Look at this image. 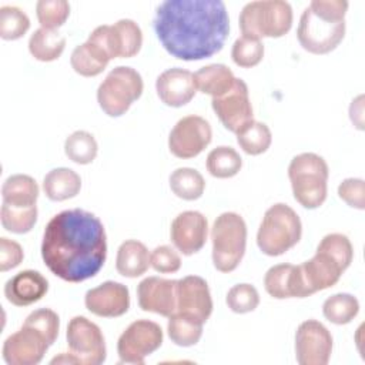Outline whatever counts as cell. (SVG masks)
<instances>
[{
    "label": "cell",
    "instance_id": "1",
    "mask_svg": "<svg viewBox=\"0 0 365 365\" xmlns=\"http://www.w3.org/2000/svg\"><path fill=\"white\" fill-rule=\"evenodd\" d=\"M153 27L168 54L195 61L222 50L230 17L221 0H165L155 9Z\"/></svg>",
    "mask_w": 365,
    "mask_h": 365
},
{
    "label": "cell",
    "instance_id": "2",
    "mask_svg": "<svg viewBox=\"0 0 365 365\" xmlns=\"http://www.w3.org/2000/svg\"><path fill=\"white\" fill-rule=\"evenodd\" d=\"M41 258L46 267L67 282L96 277L107 258V235L97 215L81 208L64 210L47 222Z\"/></svg>",
    "mask_w": 365,
    "mask_h": 365
},
{
    "label": "cell",
    "instance_id": "3",
    "mask_svg": "<svg viewBox=\"0 0 365 365\" xmlns=\"http://www.w3.org/2000/svg\"><path fill=\"white\" fill-rule=\"evenodd\" d=\"M345 0H312L302 11L297 37L301 47L312 54L335 50L345 36Z\"/></svg>",
    "mask_w": 365,
    "mask_h": 365
},
{
    "label": "cell",
    "instance_id": "4",
    "mask_svg": "<svg viewBox=\"0 0 365 365\" xmlns=\"http://www.w3.org/2000/svg\"><path fill=\"white\" fill-rule=\"evenodd\" d=\"M352 258L354 248L346 235L327 234L319 241L315 255L298 265L308 295L334 287L351 265Z\"/></svg>",
    "mask_w": 365,
    "mask_h": 365
},
{
    "label": "cell",
    "instance_id": "5",
    "mask_svg": "<svg viewBox=\"0 0 365 365\" xmlns=\"http://www.w3.org/2000/svg\"><path fill=\"white\" fill-rule=\"evenodd\" d=\"M329 168L327 161L315 153H301L288 165L295 201L308 210H315L324 204L328 194Z\"/></svg>",
    "mask_w": 365,
    "mask_h": 365
},
{
    "label": "cell",
    "instance_id": "6",
    "mask_svg": "<svg viewBox=\"0 0 365 365\" xmlns=\"http://www.w3.org/2000/svg\"><path fill=\"white\" fill-rule=\"evenodd\" d=\"M302 235V224L298 214L287 204L271 205L259 224L257 245L262 254L278 257L295 247Z\"/></svg>",
    "mask_w": 365,
    "mask_h": 365
},
{
    "label": "cell",
    "instance_id": "7",
    "mask_svg": "<svg viewBox=\"0 0 365 365\" xmlns=\"http://www.w3.org/2000/svg\"><path fill=\"white\" fill-rule=\"evenodd\" d=\"M292 7L282 0H258L247 3L238 19L242 36L261 40L278 38L292 27Z\"/></svg>",
    "mask_w": 365,
    "mask_h": 365
},
{
    "label": "cell",
    "instance_id": "8",
    "mask_svg": "<svg viewBox=\"0 0 365 365\" xmlns=\"http://www.w3.org/2000/svg\"><path fill=\"white\" fill-rule=\"evenodd\" d=\"M212 264L220 272L234 271L245 254L247 224L237 212L220 214L211 228Z\"/></svg>",
    "mask_w": 365,
    "mask_h": 365
},
{
    "label": "cell",
    "instance_id": "9",
    "mask_svg": "<svg viewBox=\"0 0 365 365\" xmlns=\"http://www.w3.org/2000/svg\"><path fill=\"white\" fill-rule=\"evenodd\" d=\"M144 83L141 74L127 66L113 68L97 88L100 108L110 117H120L128 111L131 104L143 94Z\"/></svg>",
    "mask_w": 365,
    "mask_h": 365
},
{
    "label": "cell",
    "instance_id": "10",
    "mask_svg": "<svg viewBox=\"0 0 365 365\" xmlns=\"http://www.w3.org/2000/svg\"><path fill=\"white\" fill-rule=\"evenodd\" d=\"M67 345L80 365H100L106 361V339L100 327L86 317L77 315L67 325Z\"/></svg>",
    "mask_w": 365,
    "mask_h": 365
},
{
    "label": "cell",
    "instance_id": "11",
    "mask_svg": "<svg viewBox=\"0 0 365 365\" xmlns=\"http://www.w3.org/2000/svg\"><path fill=\"white\" fill-rule=\"evenodd\" d=\"M163 344L161 327L148 319L131 322L117 341V354L121 364H144L145 356L157 351Z\"/></svg>",
    "mask_w": 365,
    "mask_h": 365
},
{
    "label": "cell",
    "instance_id": "12",
    "mask_svg": "<svg viewBox=\"0 0 365 365\" xmlns=\"http://www.w3.org/2000/svg\"><path fill=\"white\" fill-rule=\"evenodd\" d=\"M212 140L210 123L201 115L180 118L168 135V148L177 158H194L201 154Z\"/></svg>",
    "mask_w": 365,
    "mask_h": 365
},
{
    "label": "cell",
    "instance_id": "13",
    "mask_svg": "<svg viewBox=\"0 0 365 365\" xmlns=\"http://www.w3.org/2000/svg\"><path fill=\"white\" fill-rule=\"evenodd\" d=\"M332 354V335L317 319L301 322L295 331V358L299 365H327Z\"/></svg>",
    "mask_w": 365,
    "mask_h": 365
},
{
    "label": "cell",
    "instance_id": "14",
    "mask_svg": "<svg viewBox=\"0 0 365 365\" xmlns=\"http://www.w3.org/2000/svg\"><path fill=\"white\" fill-rule=\"evenodd\" d=\"M214 113L221 124L231 133H238L245 124L254 120L248 86L242 78H235L230 91L211 100Z\"/></svg>",
    "mask_w": 365,
    "mask_h": 365
},
{
    "label": "cell",
    "instance_id": "15",
    "mask_svg": "<svg viewBox=\"0 0 365 365\" xmlns=\"http://www.w3.org/2000/svg\"><path fill=\"white\" fill-rule=\"evenodd\" d=\"M50 344L36 328L21 325L3 344V359L9 365H36L47 352Z\"/></svg>",
    "mask_w": 365,
    "mask_h": 365
},
{
    "label": "cell",
    "instance_id": "16",
    "mask_svg": "<svg viewBox=\"0 0 365 365\" xmlns=\"http://www.w3.org/2000/svg\"><path fill=\"white\" fill-rule=\"evenodd\" d=\"M200 324H205L212 314V298L208 284L198 275H187L177 284V309Z\"/></svg>",
    "mask_w": 365,
    "mask_h": 365
},
{
    "label": "cell",
    "instance_id": "17",
    "mask_svg": "<svg viewBox=\"0 0 365 365\" xmlns=\"http://www.w3.org/2000/svg\"><path fill=\"white\" fill-rule=\"evenodd\" d=\"M178 279L147 277L137 285L138 307L145 312L171 317L177 309Z\"/></svg>",
    "mask_w": 365,
    "mask_h": 365
},
{
    "label": "cell",
    "instance_id": "18",
    "mask_svg": "<svg viewBox=\"0 0 365 365\" xmlns=\"http://www.w3.org/2000/svg\"><path fill=\"white\" fill-rule=\"evenodd\" d=\"M208 221L200 211H182L171 222L170 237L182 255L198 252L207 242Z\"/></svg>",
    "mask_w": 365,
    "mask_h": 365
},
{
    "label": "cell",
    "instance_id": "19",
    "mask_svg": "<svg viewBox=\"0 0 365 365\" xmlns=\"http://www.w3.org/2000/svg\"><path fill=\"white\" fill-rule=\"evenodd\" d=\"M86 308L101 318H117L130 308L128 288L115 281H106L86 292Z\"/></svg>",
    "mask_w": 365,
    "mask_h": 365
},
{
    "label": "cell",
    "instance_id": "20",
    "mask_svg": "<svg viewBox=\"0 0 365 365\" xmlns=\"http://www.w3.org/2000/svg\"><path fill=\"white\" fill-rule=\"evenodd\" d=\"M155 90L165 106L177 108L188 104L194 98L197 86L191 71L181 67H173L157 77Z\"/></svg>",
    "mask_w": 365,
    "mask_h": 365
},
{
    "label": "cell",
    "instance_id": "21",
    "mask_svg": "<svg viewBox=\"0 0 365 365\" xmlns=\"http://www.w3.org/2000/svg\"><path fill=\"white\" fill-rule=\"evenodd\" d=\"M48 291L46 277L34 269H24L11 277L4 285L6 299L16 307H29L40 301Z\"/></svg>",
    "mask_w": 365,
    "mask_h": 365
},
{
    "label": "cell",
    "instance_id": "22",
    "mask_svg": "<svg viewBox=\"0 0 365 365\" xmlns=\"http://www.w3.org/2000/svg\"><path fill=\"white\" fill-rule=\"evenodd\" d=\"M264 287L268 295L275 299L308 297L299 267L292 264H277L271 267L265 272Z\"/></svg>",
    "mask_w": 365,
    "mask_h": 365
},
{
    "label": "cell",
    "instance_id": "23",
    "mask_svg": "<svg viewBox=\"0 0 365 365\" xmlns=\"http://www.w3.org/2000/svg\"><path fill=\"white\" fill-rule=\"evenodd\" d=\"M110 60L111 58L106 50L88 38L86 43L77 46L70 56L73 70L83 77H96L101 74Z\"/></svg>",
    "mask_w": 365,
    "mask_h": 365
},
{
    "label": "cell",
    "instance_id": "24",
    "mask_svg": "<svg viewBox=\"0 0 365 365\" xmlns=\"http://www.w3.org/2000/svg\"><path fill=\"white\" fill-rule=\"evenodd\" d=\"M150 267V252L138 240H125L117 250L115 269L127 278L143 275Z\"/></svg>",
    "mask_w": 365,
    "mask_h": 365
},
{
    "label": "cell",
    "instance_id": "25",
    "mask_svg": "<svg viewBox=\"0 0 365 365\" xmlns=\"http://www.w3.org/2000/svg\"><path fill=\"white\" fill-rule=\"evenodd\" d=\"M38 192L36 180L27 174H13L6 178L1 187L3 204L11 207H34Z\"/></svg>",
    "mask_w": 365,
    "mask_h": 365
},
{
    "label": "cell",
    "instance_id": "26",
    "mask_svg": "<svg viewBox=\"0 0 365 365\" xmlns=\"http://www.w3.org/2000/svg\"><path fill=\"white\" fill-rule=\"evenodd\" d=\"M235 78L231 68L225 64H208L194 73L197 91L210 94L212 98L230 91Z\"/></svg>",
    "mask_w": 365,
    "mask_h": 365
},
{
    "label": "cell",
    "instance_id": "27",
    "mask_svg": "<svg viewBox=\"0 0 365 365\" xmlns=\"http://www.w3.org/2000/svg\"><path fill=\"white\" fill-rule=\"evenodd\" d=\"M81 188L80 175L66 167L48 171L43 180V191L51 201H66L76 197Z\"/></svg>",
    "mask_w": 365,
    "mask_h": 365
},
{
    "label": "cell",
    "instance_id": "28",
    "mask_svg": "<svg viewBox=\"0 0 365 365\" xmlns=\"http://www.w3.org/2000/svg\"><path fill=\"white\" fill-rule=\"evenodd\" d=\"M66 47V37L57 30L37 29L29 40V51L38 61H54L57 60Z\"/></svg>",
    "mask_w": 365,
    "mask_h": 365
},
{
    "label": "cell",
    "instance_id": "29",
    "mask_svg": "<svg viewBox=\"0 0 365 365\" xmlns=\"http://www.w3.org/2000/svg\"><path fill=\"white\" fill-rule=\"evenodd\" d=\"M115 54L120 58H130L138 54L143 46V31L131 19H121L111 24Z\"/></svg>",
    "mask_w": 365,
    "mask_h": 365
},
{
    "label": "cell",
    "instance_id": "30",
    "mask_svg": "<svg viewBox=\"0 0 365 365\" xmlns=\"http://www.w3.org/2000/svg\"><path fill=\"white\" fill-rule=\"evenodd\" d=\"M168 181L171 191L178 198L185 201L198 200L205 190L204 177L195 168L190 167H181L174 170Z\"/></svg>",
    "mask_w": 365,
    "mask_h": 365
},
{
    "label": "cell",
    "instance_id": "31",
    "mask_svg": "<svg viewBox=\"0 0 365 365\" xmlns=\"http://www.w3.org/2000/svg\"><path fill=\"white\" fill-rule=\"evenodd\" d=\"M237 143L245 154L259 155L269 148L272 134L267 124L252 120L237 133Z\"/></svg>",
    "mask_w": 365,
    "mask_h": 365
},
{
    "label": "cell",
    "instance_id": "32",
    "mask_svg": "<svg viewBox=\"0 0 365 365\" xmlns=\"http://www.w3.org/2000/svg\"><path fill=\"white\" fill-rule=\"evenodd\" d=\"M207 171L215 178H231L237 175L242 167V158L235 148L220 145L207 155Z\"/></svg>",
    "mask_w": 365,
    "mask_h": 365
},
{
    "label": "cell",
    "instance_id": "33",
    "mask_svg": "<svg viewBox=\"0 0 365 365\" xmlns=\"http://www.w3.org/2000/svg\"><path fill=\"white\" fill-rule=\"evenodd\" d=\"M358 312L359 301L346 292L331 295L322 304L324 317L335 325L349 324L358 315Z\"/></svg>",
    "mask_w": 365,
    "mask_h": 365
},
{
    "label": "cell",
    "instance_id": "34",
    "mask_svg": "<svg viewBox=\"0 0 365 365\" xmlns=\"http://www.w3.org/2000/svg\"><path fill=\"white\" fill-rule=\"evenodd\" d=\"M98 144L93 134L84 130L71 133L64 141V153L76 164L86 165L94 161L97 157Z\"/></svg>",
    "mask_w": 365,
    "mask_h": 365
},
{
    "label": "cell",
    "instance_id": "35",
    "mask_svg": "<svg viewBox=\"0 0 365 365\" xmlns=\"http://www.w3.org/2000/svg\"><path fill=\"white\" fill-rule=\"evenodd\" d=\"M167 332L170 339L178 346H192L202 335V324L182 314L174 312L168 317Z\"/></svg>",
    "mask_w": 365,
    "mask_h": 365
},
{
    "label": "cell",
    "instance_id": "36",
    "mask_svg": "<svg viewBox=\"0 0 365 365\" xmlns=\"http://www.w3.org/2000/svg\"><path fill=\"white\" fill-rule=\"evenodd\" d=\"M0 220L6 231L13 234H26L31 231V228L37 222V205L23 208L1 204Z\"/></svg>",
    "mask_w": 365,
    "mask_h": 365
},
{
    "label": "cell",
    "instance_id": "37",
    "mask_svg": "<svg viewBox=\"0 0 365 365\" xmlns=\"http://www.w3.org/2000/svg\"><path fill=\"white\" fill-rule=\"evenodd\" d=\"M30 29L29 16L16 6L0 7V37L3 40H19Z\"/></svg>",
    "mask_w": 365,
    "mask_h": 365
},
{
    "label": "cell",
    "instance_id": "38",
    "mask_svg": "<svg viewBox=\"0 0 365 365\" xmlns=\"http://www.w3.org/2000/svg\"><path fill=\"white\" fill-rule=\"evenodd\" d=\"M264 57V44L258 38L241 36L231 48L232 61L242 68H251L261 63Z\"/></svg>",
    "mask_w": 365,
    "mask_h": 365
},
{
    "label": "cell",
    "instance_id": "39",
    "mask_svg": "<svg viewBox=\"0 0 365 365\" xmlns=\"http://www.w3.org/2000/svg\"><path fill=\"white\" fill-rule=\"evenodd\" d=\"M36 14L43 29L56 30L70 16V4L66 0H40L36 4Z\"/></svg>",
    "mask_w": 365,
    "mask_h": 365
},
{
    "label": "cell",
    "instance_id": "40",
    "mask_svg": "<svg viewBox=\"0 0 365 365\" xmlns=\"http://www.w3.org/2000/svg\"><path fill=\"white\" fill-rule=\"evenodd\" d=\"M225 302L232 312L247 314L259 305V294L251 284H237L227 292Z\"/></svg>",
    "mask_w": 365,
    "mask_h": 365
},
{
    "label": "cell",
    "instance_id": "41",
    "mask_svg": "<svg viewBox=\"0 0 365 365\" xmlns=\"http://www.w3.org/2000/svg\"><path fill=\"white\" fill-rule=\"evenodd\" d=\"M23 324L27 327L36 328L38 332H41L47 338L50 345H53L58 336L60 318L50 308H38L33 311Z\"/></svg>",
    "mask_w": 365,
    "mask_h": 365
},
{
    "label": "cell",
    "instance_id": "42",
    "mask_svg": "<svg viewBox=\"0 0 365 365\" xmlns=\"http://www.w3.org/2000/svg\"><path fill=\"white\" fill-rule=\"evenodd\" d=\"M150 265L160 274H171L181 268V258L173 247L160 245L150 254Z\"/></svg>",
    "mask_w": 365,
    "mask_h": 365
},
{
    "label": "cell",
    "instance_id": "43",
    "mask_svg": "<svg viewBox=\"0 0 365 365\" xmlns=\"http://www.w3.org/2000/svg\"><path fill=\"white\" fill-rule=\"evenodd\" d=\"M338 195L349 207L365 208V182L362 178H345L338 185Z\"/></svg>",
    "mask_w": 365,
    "mask_h": 365
},
{
    "label": "cell",
    "instance_id": "44",
    "mask_svg": "<svg viewBox=\"0 0 365 365\" xmlns=\"http://www.w3.org/2000/svg\"><path fill=\"white\" fill-rule=\"evenodd\" d=\"M24 258L23 248L19 242L6 237L0 238V271L6 272L21 264Z\"/></svg>",
    "mask_w": 365,
    "mask_h": 365
},
{
    "label": "cell",
    "instance_id": "45",
    "mask_svg": "<svg viewBox=\"0 0 365 365\" xmlns=\"http://www.w3.org/2000/svg\"><path fill=\"white\" fill-rule=\"evenodd\" d=\"M50 364H77V359L70 352H64L58 356H54Z\"/></svg>",
    "mask_w": 365,
    "mask_h": 365
}]
</instances>
